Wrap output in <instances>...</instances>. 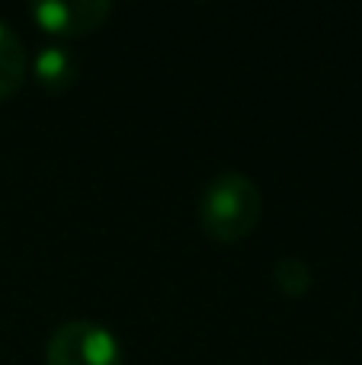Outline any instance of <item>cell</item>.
Here are the masks:
<instances>
[{"instance_id":"cell-1","label":"cell","mask_w":362,"mask_h":365,"mask_svg":"<svg viewBox=\"0 0 362 365\" xmlns=\"http://www.w3.org/2000/svg\"><path fill=\"white\" fill-rule=\"evenodd\" d=\"M263 218V192L247 173L224 170L215 173L199 199V221L205 234L215 240H241L260 225Z\"/></svg>"},{"instance_id":"cell-2","label":"cell","mask_w":362,"mask_h":365,"mask_svg":"<svg viewBox=\"0 0 362 365\" xmlns=\"http://www.w3.org/2000/svg\"><path fill=\"white\" fill-rule=\"evenodd\" d=\"M45 365H125V353L103 324L64 321L45 343Z\"/></svg>"},{"instance_id":"cell-3","label":"cell","mask_w":362,"mask_h":365,"mask_svg":"<svg viewBox=\"0 0 362 365\" xmlns=\"http://www.w3.org/2000/svg\"><path fill=\"white\" fill-rule=\"evenodd\" d=\"M113 13L109 0H38L29 6V16L51 36H87L100 29Z\"/></svg>"},{"instance_id":"cell-4","label":"cell","mask_w":362,"mask_h":365,"mask_svg":"<svg viewBox=\"0 0 362 365\" xmlns=\"http://www.w3.org/2000/svg\"><path fill=\"white\" fill-rule=\"evenodd\" d=\"M77 71L81 61L68 45H42V48L32 55V77H36L38 87H45L48 93H61L71 83L77 81Z\"/></svg>"},{"instance_id":"cell-5","label":"cell","mask_w":362,"mask_h":365,"mask_svg":"<svg viewBox=\"0 0 362 365\" xmlns=\"http://www.w3.org/2000/svg\"><path fill=\"white\" fill-rule=\"evenodd\" d=\"M26 71H29V55L23 48V38L10 29V23L0 19V100L23 87Z\"/></svg>"},{"instance_id":"cell-6","label":"cell","mask_w":362,"mask_h":365,"mask_svg":"<svg viewBox=\"0 0 362 365\" xmlns=\"http://www.w3.org/2000/svg\"><path fill=\"white\" fill-rule=\"evenodd\" d=\"M273 276H276V282H279V289L292 298L305 295V292L311 289V266L299 257H282L279 263H276Z\"/></svg>"},{"instance_id":"cell-7","label":"cell","mask_w":362,"mask_h":365,"mask_svg":"<svg viewBox=\"0 0 362 365\" xmlns=\"http://www.w3.org/2000/svg\"><path fill=\"white\" fill-rule=\"evenodd\" d=\"M311 365H337V362H311Z\"/></svg>"}]
</instances>
